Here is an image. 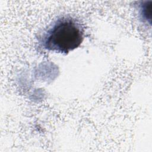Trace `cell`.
Masks as SVG:
<instances>
[{"mask_svg": "<svg viewBox=\"0 0 152 152\" xmlns=\"http://www.w3.org/2000/svg\"><path fill=\"white\" fill-rule=\"evenodd\" d=\"M84 28L75 18L64 16L56 19L39 39L41 47L48 51L67 54L84 40Z\"/></svg>", "mask_w": 152, "mask_h": 152, "instance_id": "cell-1", "label": "cell"}, {"mask_svg": "<svg viewBox=\"0 0 152 152\" xmlns=\"http://www.w3.org/2000/svg\"><path fill=\"white\" fill-rule=\"evenodd\" d=\"M151 4L147 5V2H145L140 7V15L143 19L147 21V18H150L148 17V14L149 15V16L151 17ZM150 20L151 19L150 18Z\"/></svg>", "mask_w": 152, "mask_h": 152, "instance_id": "cell-2", "label": "cell"}]
</instances>
